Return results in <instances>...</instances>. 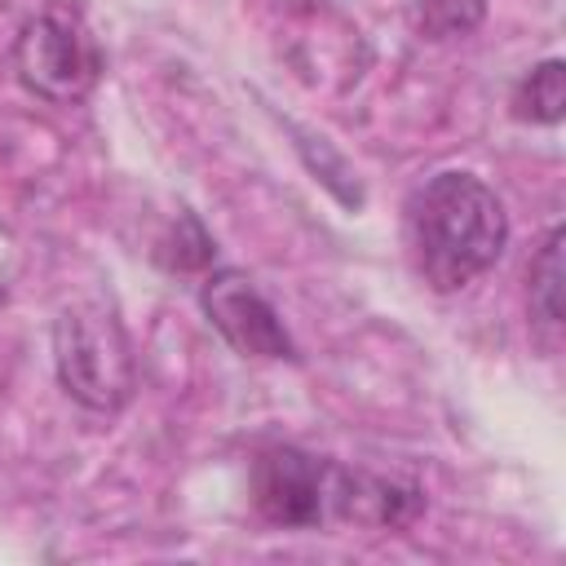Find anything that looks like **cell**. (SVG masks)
<instances>
[{
	"instance_id": "9",
	"label": "cell",
	"mask_w": 566,
	"mask_h": 566,
	"mask_svg": "<svg viewBox=\"0 0 566 566\" xmlns=\"http://www.w3.org/2000/svg\"><path fill=\"white\" fill-rule=\"evenodd\" d=\"M168 252H164V265H172V270H199V265H208L212 261V239H208V230L186 212L181 217V226H177V239H168L164 243Z\"/></svg>"
},
{
	"instance_id": "6",
	"label": "cell",
	"mask_w": 566,
	"mask_h": 566,
	"mask_svg": "<svg viewBox=\"0 0 566 566\" xmlns=\"http://www.w3.org/2000/svg\"><path fill=\"white\" fill-rule=\"evenodd\" d=\"M513 119L522 124H557L566 115V62L548 57L531 66L513 88Z\"/></svg>"
},
{
	"instance_id": "5",
	"label": "cell",
	"mask_w": 566,
	"mask_h": 566,
	"mask_svg": "<svg viewBox=\"0 0 566 566\" xmlns=\"http://www.w3.org/2000/svg\"><path fill=\"white\" fill-rule=\"evenodd\" d=\"M199 305H203L208 323L243 358H292L296 354L274 305L256 292V283L243 270H212L199 287Z\"/></svg>"
},
{
	"instance_id": "3",
	"label": "cell",
	"mask_w": 566,
	"mask_h": 566,
	"mask_svg": "<svg viewBox=\"0 0 566 566\" xmlns=\"http://www.w3.org/2000/svg\"><path fill=\"white\" fill-rule=\"evenodd\" d=\"M13 66L27 93L44 102H80L102 80V49L71 4H49L27 18L13 44Z\"/></svg>"
},
{
	"instance_id": "2",
	"label": "cell",
	"mask_w": 566,
	"mask_h": 566,
	"mask_svg": "<svg viewBox=\"0 0 566 566\" xmlns=\"http://www.w3.org/2000/svg\"><path fill=\"white\" fill-rule=\"evenodd\" d=\"M53 367H57L62 389L88 411H119L137 385L128 336H124L119 318L97 301L66 305L57 314Z\"/></svg>"
},
{
	"instance_id": "1",
	"label": "cell",
	"mask_w": 566,
	"mask_h": 566,
	"mask_svg": "<svg viewBox=\"0 0 566 566\" xmlns=\"http://www.w3.org/2000/svg\"><path fill=\"white\" fill-rule=\"evenodd\" d=\"M407 230L416 248V265L438 292H460L478 274H486L504 243L509 217L500 195L473 172H438L429 177L407 208Z\"/></svg>"
},
{
	"instance_id": "4",
	"label": "cell",
	"mask_w": 566,
	"mask_h": 566,
	"mask_svg": "<svg viewBox=\"0 0 566 566\" xmlns=\"http://www.w3.org/2000/svg\"><path fill=\"white\" fill-rule=\"evenodd\" d=\"M340 464L301 447H270L252 464V504L274 526H323L336 509Z\"/></svg>"
},
{
	"instance_id": "8",
	"label": "cell",
	"mask_w": 566,
	"mask_h": 566,
	"mask_svg": "<svg viewBox=\"0 0 566 566\" xmlns=\"http://www.w3.org/2000/svg\"><path fill=\"white\" fill-rule=\"evenodd\" d=\"M562 226H553L531 261V310L548 327L562 323Z\"/></svg>"
},
{
	"instance_id": "7",
	"label": "cell",
	"mask_w": 566,
	"mask_h": 566,
	"mask_svg": "<svg viewBox=\"0 0 566 566\" xmlns=\"http://www.w3.org/2000/svg\"><path fill=\"white\" fill-rule=\"evenodd\" d=\"M407 18L420 40H460L482 27L486 0H411Z\"/></svg>"
}]
</instances>
